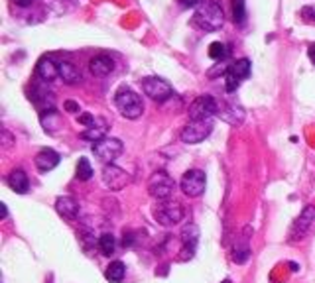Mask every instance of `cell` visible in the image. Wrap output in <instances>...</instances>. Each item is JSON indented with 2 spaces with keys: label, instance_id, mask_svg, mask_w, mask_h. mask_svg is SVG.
<instances>
[{
  "label": "cell",
  "instance_id": "cell-1",
  "mask_svg": "<svg viewBox=\"0 0 315 283\" xmlns=\"http://www.w3.org/2000/svg\"><path fill=\"white\" fill-rule=\"evenodd\" d=\"M193 24L197 28L205 30V32H217L222 24H224V14H222L221 4L217 0H207V2H203L197 8L195 16H193Z\"/></svg>",
  "mask_w": 315,
  "mask_h": 283
},
{
  "label": "cell",
  "instance_id": "cell-2",
  "mask_svg": "<svg viewBox=\"0 0 315 283\" xmlns=\"http://www.w3.org/2000/svg\"><path fill=\"white\" fill-rule=\"evenodd\" d=\"M114 105L118 108V112L128 118V120H136L142 116V110H144V105H142V99L136 90H132L130 87L122 85L114 92Z\"/></svg>",
  "mask_w": 315,
  "mask_h": 283
},
{
  "label": "cell",
  "instance_id": "cell-3",
  "mask_svg": "<svg viewBox=\"0 0 315 283\" xmlns=\"http://www.w3.org/2000/svg\"><path fill=\"white\" fill-rule=\"evenodd\" d=\"M175 191V181L166 171H156L148 181V193L156 201H167Z\"/></svg>",
  "mask_w": 315,
  "mask_h": 283
},
{
  "label": "cell",
  "instance_id": "cell-4",
  "mask_svg": "<svg viewBox=\"0 0 315 283\" xmlns=\"http://www.w3.org/2000/svg\"><path fill=\"white\" fill-rule=\"evenodd\" d=\"M184 214H186L184 207L179 203H173V201H162L156 207V211H154L156 220L162 226H175V224H179L184 220Z\"/></svg>",
  "mask_w": 315,
  "mask_h": 283
},
{
  "label": "cell",
  "instance_id": "cell-5",
  "mask_svg": "<svg viewBox=\"0 0 315 283\" xmlns=\"http://www.w3.org/2000/svg\"><path fill=\"white\" fill-rule=\"evenodd\" d=\"M217 112H219V103L209 95L197 97L189 106V118L191 120H211Z\"/></svg>",
  "mask_w": 315,
  "mask_h": 283
},
{
  "label": "cell",
  "instance_id": "cell-6",
  "mask_svg": "<svg viewBox=\"0 0 315 283\" xmlns=\"http://www.w3.org/2000/svg\"><path fill=\"white\" fill-rule=\"evenodd\" d=\"M142 90L148 95L152 101H158V103H166L167 99L173 97V88L167 83L166 79L162 77H146L142 81Z\"/></svg>",
  "mask_w": 315,
  "mask_h": 283
},
{
  "label": "cell",
  "instance_id": "cell-7",
  "mask_svg": "<svg viewBox=\"0 0 315 283\" xmlns=\"http://www.w3.org/2000/svg\"><path fill=\"white\" fill-rule=\"evenodd\" d=\"M122 150H124L122 142L118 138H111V136H105L103 140L93 144V154L101 161H105V163H112L114 159L122 154Z\"/></svg>",
  "mask_w": 315,
  "mask_h": 283
},
{
  "label": "cell",
  "instance_id": "cell-8",
  "mask_svg": "<svg viewBox=\"0 0 315 283\" xmlns=\"http://www.w3.org/2000/svg\"><path fill=\"white\" fill-rule=\"evenodd\" d=\"M179 187L187 197H199V195H203L205 187H207V177L201 169H189L182 177Z\"/></svg>",
  "mask_w": 315,
  "mask_h": 283
},
{
  "label": "cell",
  "instance_id": "cell-9",
  "mask_svg": "<svg viewBox=\"0 0 315 283\" xmlns=\"http://www.w3.org/2000/svg\"><path fill=\"white\" fill-rule=\"evenodd\" d=\"M211 132H213V122L211 120H191L182 132V142L184 144H199Z\"/></svg>",
  "mask_w": 315,
  "mask_h": 283
},
{
  "label": "cell",
  "instance_id": "cell-10",
  "mask_svg": "<svg viewBox=\"0 0 315 283\" xmlns=\"http://www.w3.org/2000/svg\"><path fill=\"white\" fill-rule=\"evenodd\" d=\"M103 183L111 191H122L130 183V175L114 163H107L103 169Z\"/></svg>",
  "mask_w": 315,
  "mask_h": 283
},
{
  "label": "cell",
  "instance_id": "cell-11",
  "mask_svg": "<svg viewBox=\"0 0 315 283\" xmlns=\"http://www.w3.org/2000/svg\"><path fill=\"white\" fill-rule=\"evenodd\" d=\"M315 226V207H305L301 214L297 216V220L294 222V226L290 230V242H297L303 240L305 234Z\"/></svg>",
  "mask_w": 315,
  "mask_h": 283
},
{
  "label": "cell",
  "instance_id": "cell-12",
  "mask_svg": "<svg viewBox=\"0 0 315 283\" xmlns=\"http://www.w3.org/2000/svg\"><path fill=\"white\" fill-rule=\"evenodd\" d=\"M197 242H199V228L195 226V224H187L184 226L182 230V256H179V260L184 262V260H189V258H193V254H195V250H197Z\"/></svg>",
  "mask_w": 315,
  "mask_h": 283
},
{
  "label": "cell",
  "instance_id": "cell-13",
  "mask_svg": "<svg viewBox=\"0 0 315 283\" xmlns=\"http://www.w3.org/2000/svg\"><path fill=\"white\" fill-rule=\"evenodd\" d=\"M30 99H32V103L37 106L39 114L56 108V105H54V92H52V90H48V87H43V85H37L36 83V85L32 87V95H30Z\"/></svg>",
  "mask_w": 315,
  "mask_h": 283
},
{
  "label": "cell",
  "instance_id": "cell-14",
  "mask_svg": "<svg viewBox=\"0 0 315 283\" xmlns=\"http://www.w3.org/2000/svg\"><path fill=\"white\" fill-rule=\"evenodd\" d=\"M36 75L41 83H52L59 77V63L54 61L52 55L48 57H41L36 65Z\"/></svg>",
  "mask_w": 315,
  "mask_h": 283
},
{
  "label": "cell",
  "instance_id": "cell-15",
  "mask_svg": "<svg viewBox=\"0 0 315 283\" xmlns=\"http://www.w3.org/2000/svg\"><path fill=\"white\" fill-rule=\"evenodd\" d=\"M59 154H57L56 150H52V148H43L39 154L36 156V167L41 171V173H48V171H52V169H56L57 165H59Z\"/></svg>",
  "mask_w": 315,
  "mask_h": 283
},
{
  "label": "cell",
  "instance_id": "cell-16",
  "mask_svg": "<svg viewBox=\"0 0 315 283\" xmlns=\"http://www.w3.org/2000/svg\"><path fill=\"white\" fill-rule=\"evenodd\" d=\"M89 69H91L95 77H107L114 71V61H112V57L101 53V55H95L93 59L89 61Z\"/></svg>",
  "mask_w": 315,
  "mask_h": 283
},
{
  "label": "cell",
  "instance_id": "cell-17",
  "mask_svg": "<svg viewBox=\"0 0 315 283\" xmlns=\"http://www.w3.org/2000/svg\"><path fill=\"white\" fill-rule=\"evenodd\" d=\"M56 211L59 216H63V218H67V220H73L77 218V214H79V203L75 201L73 197H59L56 201Z\"/></svg>",
  "mask_w": 315,
  "mask_h": 283
},
{
  "label": "cell",
  "instance_id": "cell-18",
  "mask_svg": "<svg viewBox=\"0 0 315 283\" xmlns=\"http://www.w3.org/2000/svg\"><path fill=\"white\" fill-rule=\"evenodd\" d=\"M217 114L221 116L224 122L235 124V126L244 120V110L241 106L235 105V103H222V105H219V112Z\"/></svg>",
  "mask_w": 315,
  "mask_h": 283
},
{
  "label": "cell",
  "instance_id": "cell-19",
  "mask_svg": "<svg viewBox=\"0 0 315 283\" xmlns=\"http://www.w3.org/2000/svg\"><path fill=\"white\" fill-rule=\"evenodd\" d=\"M8 185H10V189L14 191V193L18 195H24L28 193V189H30V179H28V173L24 171V169H14L10 175H8Z\"/></svg>",
  "mask_w": 315,
  "mask_h": 283
},
{
  "label": "cell",
  "instance_id": "cell-20",
  "mask_svg": "<svg viewBox=\"0 0 315 283\" xmlns=\"http://www.w3.org/2000/svg\"><path fill=\"white\" fill-rule=\"evenodd\" d=\"M59 77L63 79L65 85H77L81 83V71L75 67L69 61H61L59 63Z\"/></svg>",
  "mask_w": 315,
  "mask_h": 283
},
{
  "label": "cell",
  "instance_id": "cell-21",
  "mask_svg": "<svg viewBox=\"0 0 315 283\" xmlns=\"http://www.w3.org/2000/svg\"><path fill=\"white\" fill-rule=\"evenodd\" d=\"M39 118H41L43 130L50 132V134H56L57 130H59V126H61V118H59L56 108H54V110H48V112H41Z\"/></svg>",
  "mask_w": 315,
  "mask_h": 283
},
{
  "label": "cell",
  "instance_id": "cell-22",
  "mask_svg": "<svg viewBox=\"0 0 315 283\" xmlns=\"http://www.w3.org/2000/svg\"><path fill=\"white\" fill-rule=\"evenodd\" d=\"M124 273H126V265L116 260V262H111V264L107 265L105 277H107V279H109L111 283H118V281H122Z\"/></svg>",
  "mask_w": 315,
  "mask_h": 283
},
{
  "label": "cell",
  "instance_id": "cell-23",
  "mask_svg": "<svg viewBox=\"0 0 315 283\" xmlns=\"http://www.w3.org/2000/svg\"><path fill=\"white\" fill-rule=\"evenodd\" d=\"M105 136H107V122H105V120L99 124V126L87 128L85 132H81V138H83V140H89V142H99V140H103Z\"/></svg>",
  "mask_w": 315,
  "mask_h": 283
},
{
  "label": "cell",
  "instance_id": "cell-24",
  "mask_svg": "<svg viewBox=\"0 0 315 283\" xmlns=\"http://www.w3.org/2000/svg\"><path fill=\"white\" fill-rule=\"evenodd\" d=\"M229 55H231L229 45H224V43H221V41H215V43H211V45H209V57H211L213 61H219V63H222Z\"/></svg>",
  "mask_w": 315,
  "mask_h": 283
},
{
  "label": "cell",
  "instance_id": "cell-25",
  "mask_svg": "<svg viewBox=\"0 0 315 283\" xmlns=\"http://www.w3.org/2000/svg\"><path fill=\"white\" fill-rule=\"evenodd\" d=\"M250 67H252V63L248 61V59H239V61H235L233 65H229V71L233 73V75H237L239 79H246L248 75H250Z\"/></svg>",
  "mask_w": 315,
  "mask_h": 283
},
{
  "label": "cell",
  "instance_id": "cell-26",
  "mask_svg": "<svg viewBox=\"0 0 315 283\" xmlns=\"http://www.w3.org/2000/svg\"><path fill=\"white\" fill-rule=\"evenodd\" d=\"M231 8H233V20H235V24L242 26L246 22V2L244 0H231Z\"/></svg>",
  "mask_w": 315,
  "mask_h": 283
},
{
  "label": "cell",
  "instance_id": "cell-27",
  "mask_svg": "<svg viewBox=\"0 0 315 283\" xmlns=\"http://www.w3.org/2000/svg\"><path fill=\"white\" fill-rule=\"evenodd\" d=\"M99 248H101V252H103L105 256H111V254H114L116 242H114V236H112L111 232L101 234V238H99Z\"/></svg>",
  "mask_w": 315,
  "mask_h": 283
},
{
  "label": "cell",
  "instance_id": "cell-28",
  "mask_svg": "<svg viewBox=\"0 0 315 283\" xmlns=\"http://www.w3.org/2000/svg\"><path fill=\"white\" fill-rule=\"evenodd\" d=\"M246 238H248V236H244V240H242L241 244H237V246H235V254H233V260H235L237 264H244V262L248 260V256H250V248H248V242H246Z\"/></svg>",
  "mask_w": 315,
  "mask_h": 283
},
{
  "label": "cell",
  "instance_id": "cell-29",
  "mask_svg": "<svg viewBox=\"0 0 315 283\" xmlns=\"http://www.w3.org/2000/svg\"><path fill=\"white\" fill-rule=\"evenodd\" d=\"M93 177V167H91V161L87 158H81L77 163V179L81 181H89Z\"/></svg>",
  "mask_w": 315,
  "mask_h": 283
},
{
  "label": "cell",
  "instance_id": "cell-30",
  "mask_svg": "<svg viewBox=\"0 0 315 283\" xmlns=\"http://www.w3.org/2000/svg\"><path fill=\"white\" fill-rule=\"evenodd\" d=\"M222 79H224V88H227V92H235L237 88L241 87V79H239L237 75H233L229 69H227Z\"/></svg>",
  "mask_w": 315,
  "mask_h": 283
},
{
  "label": "cell",
  "instance_id": "cell-31",
  "mask_svg": "<svg viewBox=\"0 0 315 283\" xmlns=\"http://www.w3.org/2000/svg\"><path fill=\"white\" fill-rule=\"evenodd\" d=\"M77 122L81 124V126H87V128H93L95 124L101 122V118H95L93 114H89V112H81L79 116H77Z\"/></svg>",
  "mask_w": 315,
  "mask_h": 283
},
{
  "label": "cell",
  "instance_id": "cell-32",
  "mask_svg": "<svg viewBox=\"0 0 315 283\" xmlns=\"http://www.w3.org/2000/svg\"><path fill=\"white\" fill-rule=\"evenodd\" d=\"M301 16H303V20H305V22H311V24H313V22H315V8H311V6H305V8H301Z\"/></svg>",
  "mask_w": 315,
  "mask_h": 283
},
{
  "label": "cell",
  "instance_id": "cell-33",
  "mask_svg": "<svg viewBox=\"0 0 315 283\" xmlns=\"http://www.w3.org/2000/svg\"><path fill=\"white\" fill-rule=\"evenodd\" d=\"M63 108H65L67 112H79V105H77L75 101H65V103H63Z\"/></svg>",
  "mask_w": 315,
  "mask_h": 283
},
{
  "label": "cell",
  "instance_id": "cell-34",
  "mask_svg": "<svg viewBox=\"0 0 315 283\" xmlns=\"http://www.w3.org/2000/svg\"><path fill=\"white\" fill-rule=\"evenodd\" d=\"M182 4H184V6H187V8H193V6L201 4V0H182Z\"/></svg>",
  "mask_w": 315,
  "mask_h": 283
},
{
  "label": "cell",
  "instance_id": "cell-35",
  "mask_svg": "<svg viewBox=\"0 0 315 283\" xmlns=\"http://www.w3.org/2000/svg\"><path fill=\"white\" fill-rule=\"evenodd\" d=\"M307 55H309V59H311V63L315 65V43H311L309 48H307Z\"/></svg>",
  "mask_w": 315,
  "mask_h": 283
},
{
  "label": "cell",
  "instance_id": "cell-36",
  "mask_svg": "<svg viewBox=\"0 0 315 283\" xmlns=\"http://www.w3.org/2000/svg\"><path fill=\"white\" fill-rule=\"evenodd\" d=\"M34 0H14V4L16 6H22V8H26V6H30Z\"/></svg>",
  "mask_w": 315,
  "mask_h": 283
},
{
  "label": "cell",
  "instance_id": "cell-37",
  "mask_svg": "<svg viewBox=\"0 0 315 283\" xmlns=\"http://www.w3.org/2000/svg\"><path fill=\"white\" fill-rule=\"evenodd\" d=\"M8 216V209H6V205H2V218H6Z\"/></svg>",
  "mask_w": 315,
  "mask_h": 283
},
{
  "label": "cell",
  "instance_id": "cell-38",
  "mask_svg": "<svg viewBox=\"0 0 315 283\" xmlns=\"http://www.w3.org/2000/svg\"><path fill=\"white\" fill-rule=\"evenodd\" d=\"M290 267H292V271H297V269H299V267H297V264H294V262L290 264Z\"/></svg>",
  "mask_w": 315,
  "mask_h": 283
},
{
  "label": "cell",
  "instance_id": "cell-39",
  "mask_svg": "<svg viewBox=\"0 0 315 283\" xmlns=\"http://www.w3.org/2000/svg\"><path fill=\"white\" fill-rule=\"evenodd\" d=\"M222 283H231V279H224V281H222Z\"/></svg>",
  "mask_w": 315,
  "mask_h": 283
}]
</instances>
